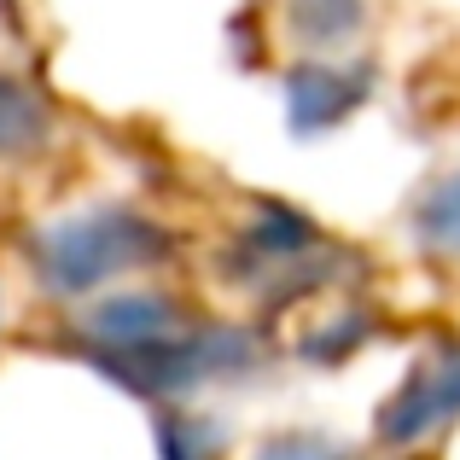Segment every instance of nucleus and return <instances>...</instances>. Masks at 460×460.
<instances>
[{
  "label": "nucleus",
  "mask_w": 460,
  "mask_h": 460,
  "mask_svg": "<svg viewBox=\"0 0 460 460\" xmlns=\"http://www.w3.org/2000/svg\"><path fill=\"white\" fill-rule=\"evenodd\" d=\"M157 460H227V426L199 402H169L152 408Z\"/></svg>",
  "instance_id": "2"
},
{
  "label": "nucleus",
  "mask_w": 460,
  "mask_h": 460,
  "mask_svg": "<svg viewBox=\"0 0 460 460\" xmlns=\"http://www.w3.org/2000/svg\"><path fill=\"white\" fill-rule=\"evenodd\" d=\"M53 140V111L18 82H0V164H30Z\"/></svg>",
  "instance_id": "3"
},
{
  "label": "nucleus",
  "mask_w": 460,
  "mask_h": 460,
  "mask_svg": "<svg viewBox=\"0 0 460 460\" xmlns=\"http://www.w3.org/2000/svg\"><path fill=\"white\" fill-rule=\"evenodd\" d=\"M6 314H12V304H6V280H0V338H6Z\"/></svg>",
  "instance_id": "4"
},
{
  "label": "nucleus",
  "mask_w": 460,
  "mask_h": 460,
  "mask_svg": "<svg viewBox=\"0 0 460 460\" xmlns=\"http://www.w3.org/2000/svg\"><path fill=\"white\" fill-rule=\"evenodd\" d=\"M175 262V234L140 204H93V210L41 222L23 239V274L41 304H88L135 280H164Z\"/></svg>",
  "instance_id": "1"
}]
</instances>
